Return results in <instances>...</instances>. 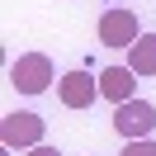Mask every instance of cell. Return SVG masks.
<instances>
[{
  "label": "cell",
  "instance_id": "6da1fadb",
  "mask_svg": "<svg viewBox=\"0 0 156 156\" xmlns=\"http://www.w3.org/2000/svg\"><path fill=\"white\" fill-rule=\"evenodd\" d=\"M0 142L10 147V151H33V147H43V118L29 114V109L5 114L0 118Z\"/></svg>",
  "mask_w": 156,
  "mask_h": 156
},
{
  "label": "cell",
  "instance_id": "7a4b0ae2",
  "mask_svg": "<svg viewBox=\"0 0 156 156\" xmlns=\"http://www.w3.org/2000/svg\"><path fill=\"white\" fill-rule=\"evenodd\" d=\"M10 85L19 90V95H43V90L52 85V62L43 57V52H24V57L10 62Z\"/></svg>",
  "mask_w": 156,
  "mask_h": 156
},
{
  "label": "cell",
  "instance_id": "3957f363",
  "mask_svg": "<svg viewBox=\"0 0 156 156\" xmlns=\"http://www.w3.org/2000/svg\"><path fill=\"white\" fill-rule=\"evenodd\" d=\"M156 128V109L147 104V99H128V104L114 109V133L128 137V142H137V137H151Z\"/></svg>",
  "mask_w": 156,
  "mask_h": 156
},
{
  "label": "cell",
  "instance_id": "277c9868",
  "mask_svg": "<svg viewBox=\"0 0 156 156\" xmlns=\"http://www.w3.org/2000/svg\"><path fill=\"white\" fill-rule=\"evenodd\" d=\"M142 38V24L133 10H104L99 14V43L104 48H133Z\"/></svg>",
  "mask_w": 156,
  "mask_h": 156
},
{
  "label": "cell",
  "instance_id": "5b68a950",
  "mask_svg": "<svg viewBox=\"0 0 156 156\" xmlns=\"http://www.w3.org/2000/svg\"><path fill=\"white\" fill-rule=\"evenodd\" d=\"M57 95H62L66 109H85V104H95V95H99V76H90V71H66V76L57 80Z\"/></svg>",
  "mask_w": 156,
  "mask_h": 156
},
{
  "label": "cell",
  "instance_id": "8992f818",
  "mask_svg": "<svg viewBox=\"0 0 156 156\" xmlns=\"http://www.w3.org/2000/svg\"><path fill=\"white\" fill-rule=\"evenodd\" d=\"M133 90H137V71L133 66H104V71H99V95L114 99V109L128 104V99H137Z\"/></svg>",
  "mask_w": 156,
  "mask_h": 156
},
{
  "label": "cell",
  "instance_id": "52a82bcc",
  "mask_svg": "<svg viewBox=\"0 0 156 156\" xmlns=\"http://www.w3.org/2000/svg\"><path fill=\"white\" fill-rule=\"evenodd\" d=\"M128 66L137 76H156V33H142V38L128 48Z\"/></svg>",
  "mask_w": 156,
  "mask_h": 156
},
{
  "label": "cell",
  "instance_id": "ba28073f",
  "mask_svg": "<svg viewBox=\"0 0 156 156\" xmlns=\"http://www.w3.org/2000/svg\"><path fill=\"white\" fill-rule=\"evenodd\" d=\"M118 156H156V142H151V137H137V142H128Z\"/></svg>",
  "mask_w": 156,
  "mask_h": 156
},
{
  "label": "cell",
  "instance_id": "9c48e42d",
  "mask_svg": "<svg viewBox=\"0 0 156 156\" xmlns=\"http://www.w3.org/2000/svg\"><path fill=\"white\" fill-rule=\"evenodd\" d=\"M29 156H62V151H57V147H48V142H43V147H33Z\"/></svg>",
  "mask_w": 156,
  "mask_h": 156
}]
</instances>
